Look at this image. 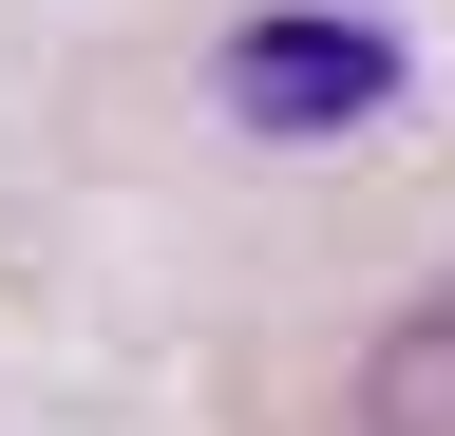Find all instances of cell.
<instances>
[{
	"instance_id": "6da1fadb",
	"label": "cell",
	"mask_w": 455,
	"mask_h": 436,
	"mask_svg": "<svg viewBox=\"0 0 455 436\" xmlns=\"http://www.w3.org/2000/svg\"><path fill=\"white\" fill-rule=\"evenodd\" d=\"M379 95H398V38L341 20V0H284V20L228 38V115H247V133H361Z\"/></svg>"
},
{
	"instance_id": "7a4b0ae2",
	"label": "cell",
	"mask_w": 455,
	"mask_h": 436,
	"mask_svg": "<svg viewBox=\"0 0 455 436\" xmlns=\"http://www.w3.org/2000/svg\"><path fill=\"white\" fill-rule=\"evenodd\" d=\"M341 436H455V285H418L361 342V399H341Z\"/></svg>"
}]
</instances>
